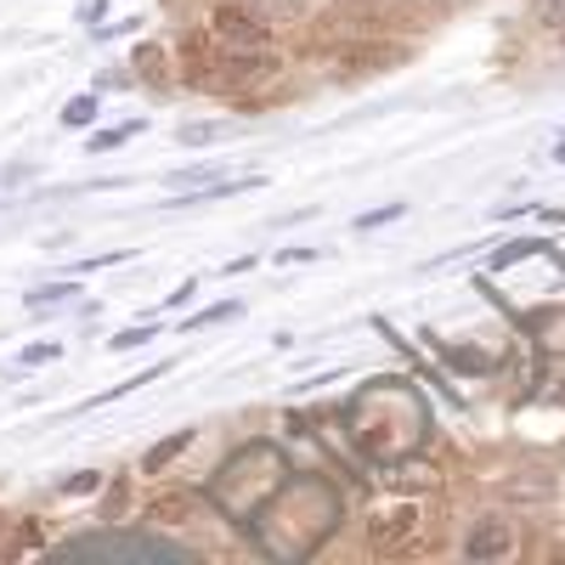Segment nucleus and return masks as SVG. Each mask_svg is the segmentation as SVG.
I'll return each mask as SVG.
<instances>
[{"instance_id": "f257e3e1", "label": "nucleus", "mask_w": 565, "mask_h": 565, "mask_svg": "<svg viewBox=\"0 0 565 565\" xmlns=\"http://www.w3.org/2000/svg\"><path fill=\"white\" fill-rule=\"evenodd\" d=\"M282 452L277 447H266V441H255L249 452H238L221 476H215V487H210V498L226 509V514H238V521H249V514H260V503L271 498V492H282Z\"/></svg>"}, {"instance_id": "f03ea898", "label": "nucleus", "mask_w": 565, "mask_h": 565, "mask_svg": "<svg viewBox=\"0 0 565 565\" xmlns=\"http://www.w3.org/2000/svg\"><path fill=\"white\" fill-rule=\"evenodd\" d=\"M418 526H424V509H418V503L380 509V514L367 521V548H373V554H402V548L418 537Z\"/></svg>"}, {"instance_id": "7ed1b4c3", "label": "nucleus", "mask_w": 565, "mask_h": 565, "mask_svg": "<svg viewBox=\"0 0 565 565\" xmlns=\"http://www.w3.org/2000/svg\"><path fill=\"white\" fill-rule=\"evenodd\" d=\"M68 548L74 554H114V559H186L181 548H170L159 537H79Z\"/></svg>"}, {"instance_id": "20e7f679", "label": "nucleus", "mask_w": 565, "mask_h": 565, "mask_svg": "<svg viewBox=\"0 0 565 565\" xmlns=\"http://www.w3.org/2000/svg\"><path fill=\"white\" fill-rule=\"evenodd\" d=\"M266 29H271V23H260L255 7H249V12H244V7H221V12H215V34H221L226 45H266Z\"/></svg>"}, {"instance_id": "39448f33", "label": "nucleus", "mask_w": 565, "mask_h": 565, "mask_svg": "<svg viewBox=\"0 0 565 565\" xmlns=\"http://www.w3.org/2000/svg\"><path fill=\"white\" fill-rule=\"evenodd\" d=\"M509 548H514V537H509L503 521H487V526H476V532L463 537V554L469 559H503Z\"/></svg>"}, {"instance_id": "423d86ee", "label": "nucleus", "mask_w": 565, "mask_h": 565, "mask_svg": "<svg viewBox=\"0 0 565 565\" xmlns=\"http://www.w3.org/2000/svg\"><path fill=\"white\" fill-rule=\"evenodd\" d=\"M193 509H199L193 492H159V498L148 503V521H153V526H181Z\"/></svg>"}, {"instance_id": "0eeeda50", "label": "nucleus", "mask_w": 565, "mask_h": 565, "mask_svg": "<svg viewBox=\"0 0 565 565\" xmlns=\"http://www.w3.org/2000/svg\"><path fill=\"white\" fill-rule=\"evenodd\" d=\"M345 79H362V74H373V68H391V52L385 45H351V52H340V63H334Z\"/></svg>"}, {"instance_id": "6e6552de", "label": "nucleus", "mask_w": 565, "mask_h": 565, "mask_svg": "<svg viewBox=\"0 0 565 565\" xmlns=\"http://www.w3.org/2000/svg\"><path fill=\"white\" fill-rule=\"evenodd\" d=\"M391 487H402V492H418V487H436V469L430 463H418V458H402V463H391V476H385Z\"/></svg>"}, {"instance_id": "1a4fd4ad", "label": "nucleus", "mask_w": 565, "mask_h": 565, "mask_svg": "<svg viewBox=\"0 0 565 565\" xmlns=\"http://www.w3.org/2000/svg\"><path fill=\"white\" fill-rule=\"evenodd\" d=\"M260 23H295L300 18V0H249Z\"/></svg>"}, {"instance_id": "9d476101", "label": "nucleus", "mask_w": 565, "mask_h": 565, "mask_svg": "<svg viewBox=\"0 0 565 565\" xmlns=\"http://www.w3.org/2000/svg\"><path fill=\"white\" fill-rule=\"evenodd\" d=\"M503 498H521V503H548V498H554V487H548V481H509V487H503Z\"/></svg>"}, {"instance_id": "9b49d317", "label": "nucleus", "mask_w": 565, "mask_h": 565, "mask_svg": "<svg viewBox=\"0 0 565 565\" xmlns=\"http://www.w3.org/2000/svg\"><path fill=\"white\" fill-rule=\"evenodd\" d=\"M186 441H193V430H181V436H170L164 447H153V452H148V469H164V463H170V458H175Z\"/></svg>"}, {"instance_id": "f8f14e48", "label": "nucleus", "mask_w": 565, "mask_h": 565, "mask_svg": "<svg viewBox=\"0 0 565 565\" xmlns=\"http://www.w3.org/2000/svg\"><path fill=\"white\" fill-rule=\"evenodd\" d=\"M543 391H548V396H565V356H548V367H543Z\"/></svg>"}, {"instance_id": "ddd939ff", "label": "nucleus", "mask_w": 565, "mask_h": 565, "mask_svg": "<svg viewBox=\"0 0 565 565\" xmlns=\"http://www.w3.org/2000/svg\"><path fill=\"white\" fill-rule=\"evenodd\" d=\"M447 362H452V367H463V373H481V367H492V362H487V351H447Z\"/></svg>"}, {"instance_id": "4468645a", "label": "nucleus", "mask_w": 565, "mask_h": 565, "mask_svg": "<svg viewBox=\"0 0 565 565\" xmlns=\"http://www.w3.org/2000/svg\"><path fill=\"white\" fill-rule=\"evenodd\" d=\"M63 119H68V125H85V119H90V97L68 103V108H63Z\"/></svg>"}, {"instance_id": "2eb2a0df", "label": "nucleus", "mask_w": 565, "mask_h": 565, "mask_svg": "<svg viewBox=\"0 0 565 565\" xmlns=\"http://www.w3.org/2000/svg\"><path fill=\"white\" fill-rule=\"evenodd\" d=\"M141 340H153V334H148V328H130V334H119L114 345H119V351H130V345H141Z\"/></svg>"}]
</instances>
